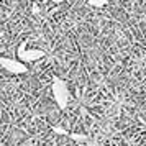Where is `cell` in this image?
<instances>
[{
    "label": "cell",
    "mask_w": 146,
    "mask_h": 146,
    "mask_svg": "<svg viewBox=\"0 0 146 146\" xmlns=\"http://www.w3.org/2000/svg\"><path fill=\"white\" fill-rule=\"evenodd\" d=\"M51 92H53V99L58 104L59 108H66L69 105V100H71V94L67 89V84L59 77H54L53 79V86H51Z\"/></svg>",
    "instance_id": "1"
},
{
    "label": "cell",
    "mask_w": 146,
    "mask_h": 146,
    "mask_svg": "<svg viewBox=\"0 0 146 146\" xmlns=\"http://www.w3.org/2000/svg\"><path fill=\"white\" fill-rule=\"evenodd\" d=\"M18 59L21 62H35V61L44 58V51L36 49V48H27V41H23L20 46H18Z\"/></svg>",
    "instance_id": "2"
},
{
    "label": "cell",
    "mask_w": 146,
    "mask_h": 146,
    "mask_svg": "<svg viewBox=\"0 0 146 146\" xmlns=\"http://www.w3.org/2000/svg\"><path fill=\"white\" fill-rule=\"evenodd\" d=\"M0 66L3 67L7 72L13 74V76L25 74L28 71V67H27L25 62H21L20 59H13V58H5V56L0 58Z\"/></svg>",
    "instance_id": "3"
},
{
    "label": "cell",
    "mask_w": 146,
    "mask_h": 146,
    "mask_svg": "<svg viewBox=\"0 0 146 146\" xmlns=\"http://www.w3.org/2000/svg\"><path fill=\"white\" fill-rule=\"evenodd\" d=\"M87 3L90 7H95V8H102L107 5V0H87Z\"/></svg>",
    "instance_id": "4"
},
{
    "label": "cell",
    "mask_w": 146,
    "mask_h": 146,
    "mask_svg": "<svg viewBox=\"0 0 146 146\" xmlns=\"http://www.w3.org/2000/svg\"><path fill=\"white\" fill-rule=\"evenodd\" d=\"M69 136H71L72 139H76V141H82V143L89 141V136H87V135H80V133H79V135H77V133H71Z\"/></svg>",
    "instance_id": "5"
},
{
    "label": "cell",
    "mask_w": 146,
    "mask_h": 146,
    "mask_svg": "<svg viewBox=\"0 0 146 146\" xmlns=\"http://www.w3.org/2000/svg\"><path fill=\"white\" fill-rule=\"evenodd\" d=\"M53 131H54V133H58V135H71V133L67 131V130L61 128V126H53Z\"/></svg>",
    "instance_id": "6"
},
{
    "label": "cell",
    "mask_w": 146,
    "mask_h": 146,
    "mask_svg": "<svg viewBox=\"0 0 146 146\" xmlns=\"http://www.w3.org/2000/svg\"><path fill=\"white\" fill-rule=\"evenodd\" d=\"M31 8H33V13L35 15L40 13V7H38V3H33V7H31Z\"/></svg>",
    "instance_id": "7"
},
{
    "label": "cell",
    "mask_w": 146,
    "mask_h": 146,
    "mask_svg": "<svg viewBox=\"0 0 146 146\" xmlns=\"http://www.w3.org/2000/svg\"><path fill=\"white\" fill-rule=\"evenodd\" d=\"M54 3H61V2H64V0H53Z\"/></svg>",
    "instance_id": "8"
}]
</instances>
